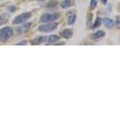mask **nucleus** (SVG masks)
<instances>
[{
	"label": "nucleus",
	"instance_id": "10",
	"mask_svg": "<svg viewBox=\"0 0 120 120\" xmlns=\"http://www.w3.org/2000/svg\"><path fill=\"white\" fill-rule=\"evenodd\" d=\"M76 18H77V16L75 13H71V12L68 13V19H67L68 24V25H73L76 21Z\"/></svg>",
	"mask_w": 120,
	"mask_h": 120
},
{
	"label": "nucleus",
	"instance_id": "4",
	"mask_svg": "<svg viewBox=\"0 0 120 120\" xmlns=\"http://www.w3.org/2000/svg\"><path fill=\"white\" fill-rule=\"evenodd\" d=\"M32 16V13L31 12H25L17 16L16 17L13 18L12 24H23L24 22H26L27 21H28L29 19Z\"/></svg>",
	"mask_w": 120,
	"mask_h": 120
},
{
	"label": "nucleus",
	"instance_id": "1",
	"mask_svg": "<svg viewBox=\"0 0 120 120\" xmlns=\"http://www.w3.org/2000/svg\"><path fill=\"white\" fill-rule=\"evenodd\" d=\"M60 17V14L59 13H46L41 16L39 21L42 23H49L57 21Z\"/></svg>",
	"mask_w": 120,
	"mask_h": 120
},
{
	"label": "nucleus",
	"instance_id": "21",
	"mask_svg": "<svg viewBox=\"0 0 120 120\" xmlns=\"http://www.w3.org/2000/svg\"><path fill=\"white\" fill-rule=\"evenodd\" d=\"M66 44V42H58V43H55V45H57V46H59V45H65Z\"/></svg>",
	"mask_w": 120,
	"mask_h": 120
},
{
	"label": "nucleus",
	"instance_id": "12",
	"mask_svg": "<svg viewBox=\"0 0 120 120\" xmlns=\"http://www.w3.org/2000/svg\"><path fill=\"white\" fill-rule=\"evenodd\" d=\"M75 0H63L60 3V7L61 9H68L71 6H74Z\"/></svg>",
	"mask_w": 120,
	"mask_h": 120
},
{
	"label": "nucleus",
	"instance_id": "16",
	"mask_svg": "<svg viewBox=\"0 0 120 120\" xmlns=\"http://www.w3.org/2000/svg\"><path fill=\"white\" fill-rule=\"evenodd\" d=\"M101 23H102V18H101L100 17H97L95 20L94 23L92 24V28L93 29H96L97 28H99L101 26Z\"/></svg>",
	"mask_w": 120,
	"mask_h": 120
},
{
	"label": "nucleus",
	"instance_id": "11",
	"mask_svg": "<svg viewBox=\"0 0 120 120\" xmlns=\"http://www.w3.org/2000/svg\"><path fill=\"white\" fill-rule=\"evenodd\" d=\"M10 16L7 13H3L0 14V26L6 24L10 20Z\"/></svg>",
	"mask_w": 120,
	"mask_h": 120
},
{
	"label": "nucleus",
	"instance_id": "8",
	"mask_svg": "<svg viewBox=\"0 0 120 120\" xmlns=\"http://www.w3.org/2000/svg\"><path fill=\"white\" fill-rule=\"evenodd\" d=\"M102 23L104 26L107 28H112L115 25V21L109 17H104L102 19Z\"/></svg>",
	"mask_w": 120,
	"mask_h": 120
},
{
	"label": "nucleus",
	"instance_id": "18",
	"mask_svg": "<svg viewBox=\"0 0 120 120\" xmlns=\"http://www.w3.org/2000/svg\"><path fill=\"white\" fill-rule=\"evenodd\" d=\"M16 45H17V46H26V45H28V41L26 39L21 40L20 42H17Z\"/></svg>",
	"mask_w": 120,
	"mask_h": 120
},
{
	"label": "nucleus",
	"instance_id": "13",
	"mask_svg": "<svg viewBox=\"0 0 120 120\" xmlns=\"http://www.w3.org/2000/svg\"><path fill=\"white\" fill-rule=\"evenodd\" d=\"M60 40V36L57 35H51L49 37H47V41L50 44H55L56 42H59Z\"/></svg>",
	"mask_w": 120,
	"mask_h": 120
},
{
	"label": "nucleus",
	"instance_id": "6",
	"mask_svg": "<svg viewBox=\"0 0 120 120\" xmlns=\"http://www.w3.org/2000/svg\"><path fill=\"white\" fill-rule=\"evenodd\" d=\"M46 41H47V36L40 35V36H38V37H36L35 38H33V39L31 41V44L32 45V46L33 45L34 46H38V45H41Z\"/></svg>",
	"mask_w": 120,
	"mask_h": 120
},
{
	"label": "nucleus",
	"instance_id": "14",
	"mask_svg": "<svg viewBox=\"0 0 120 120\" xmlns=\"http://www.w3.org/2000/svg\"><path fill=\"white\" fill-rule=\"evenodd\" d=\"M93 24V13H88L86 15V27L88 29H90L92 28Z\"/></svg>",
	"mask_w": 120,
	"mask_h": 120
},
{
	"label": "nucleus",
	"instance_id": "2",
	"mask_svg": "<svg viewBox=\"0 0 120 120\" xmlns=\"http://www.w3.org/2000/svg\"><path fill=\"white\" fill-rule=\"evenodd\" d=\"M13 35V30L10 27H4L0 29V42H6Z\"/></svg>",
	"mask_w": 120,
	"mask_h": 120
},
{
	"label": "nucleus",
	"instance_id": "9",
	"mask_svg": "<svg viewBox=\"0 0 120 120\" xmlns=\"http://www.w3.org/2000/svg\"><path fill=\"white\" fill-rule=\"evenodd\" d=\"M61 36L65 39H68V38H71L72 36H73V31L72 29L70 28H66L64 30H63L61 31Z\"/></svg>",
	"mask_w": 120,
	"mask_h": 120
},
{
	"label": "nucleus",
	"instance_id": "15",
	"mask_svg": "<svg viewBox=\"0 0 120 120\" xmlns=\"http://www.w3.org/2000/svg\"><path fill=\"white\" fill-rule=\"evenodd\" d=\"M57 4H58V3H57V1H56V0H50V1L46 4V8L47 10H52V9L56 8V6H57Z\"/></svg>",
	"mask_w": 120,
	"mask_h": 120
},
{
	"label": "nucleus",
	"instance_id": "20",
	"mask_svg": "<svg viewBox=\"0 0 120 120\" xmlns=\"http://www.w3.org/2000/svg\"><path fill=\"white\" fill-rule=\"evenodd\" d=\"M101 2L102 3V4H104V5H106L108 3V0H101Z\"/></svg>",
	"mask_w": 120,
	"mask_h": 120
},
{
	"label": "nucleus",
	"instance_id": "5",
	"mask_svg": "<svg viewBox=\"0 0 120 120\" xmlns=\"http://www.w3.org/2000/svg\"><path fill=\"white\" fill-rule=\"evenodd\" d=\"M31 22H24L21 26L17 27L16 28V31L17 32L18 35H22L23 33L27 32L29 30V28H31Z\"/></svg>",
	"mask_w": 120,
	"mask_h": 120
},
{
	"label": "nucleus",
	"instance_id": "19",
	"mask_svg": "<svg viewBox=\"0 0 120 120\" xmlns=\"http://www.w3.org/2000/svg\"><path fill=\"white\" fill-rule=\"evenodd\" d=\"M7 10L9 11V12H10V13L15 12V11H16V6H8Z\"/></svg>",
	"mask_w": 120,
	"mask_h": 120
},
{
	"label": "nucleus",
	"instance_id": "7",
	"mask_svg": "<svg viewBox=\"0 0 120 120\" xmlns=\"http://www.w3.org/2000/svg\"><path fill=\"white\" fill-rule=\"evenodd\" d=\"M106 35V32L104 30H98L96 32L93 33L90 35V38H92L94 41H99L100 39H101L102 38H104Z\"/></svg>",
	"mask_w": 120,
	"mask_h": 120
},
{
	"label": "nucleus",
	"instance_id": "3",
	"mask_svg": "<svg viewBox=\"0 0 120 120\" xmlns=\"http://www.w3.org/2000/svg\"><path fill=\"white\" fill-rule=\"evenodd\" d=\"M58 26V24L56 22H49V23H44L38 27V31L40 32H51L54 30H56Z\"/></svg>",
	"mask_w": 120,
	"mask_h": 120
},
{
	"label": "nucleus",
	"instance_id": "17",
	"mask_svg": "<svg viewBox=\"0 0 120 120\" xmlns=\"http://www.w3.org/2000/svg\"><path fill=\"white\" fill-rule=\"evenodd\" d=\"M97 6V0H90V9L91 10H94Z\"/></svg>",
	"mask_w": 120,
	"mask_h": 120
}]
</instances>
